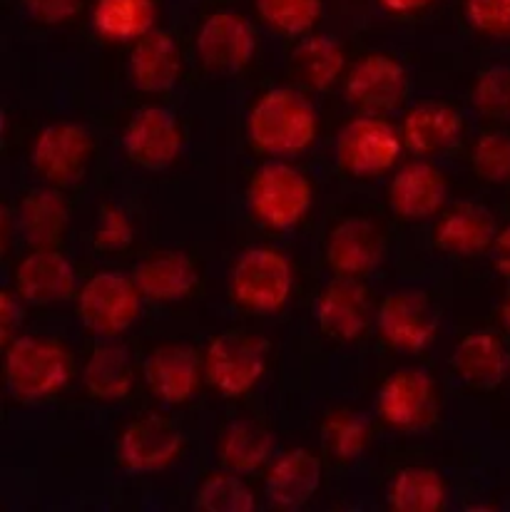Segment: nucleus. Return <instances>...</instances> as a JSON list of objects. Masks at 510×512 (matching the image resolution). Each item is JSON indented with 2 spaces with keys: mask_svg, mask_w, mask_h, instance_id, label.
Masks as SVG:
<instances>
[{
  "mask_svg": "<svg viewBox=\"0 0 510 512\" xmlns=\"http://www.w3.org/2000/svg\"><path fill=\"white\" fill-rule=\"evenodd\" d=\"M471 160L476 172L486 182H508L510 179V135L488 132L473 145Z\"/></svg>",
  "mask_w": 510,
  "mask_h": 512,
  "instance_id": "c9c22d12",
  "label": "nucleus"
},
{
  "mask_svg": "<svg viewBox=\"0 0 510 512\" xmlns=\"http://www.w3.org/2000/svg\"><path fill=\"white\" fill-rule=\"evenodd\" d=\"M399 155V135L379 115H364L346 122L336 140L339 165L354 177H379L396 165Z\"/></svg>",
  "mask_w": 510,
  "mask_h": 512,
  "instance_id": "0eeeda50",
  "label": "nucleus"
},
{
  "mask_svg": "<svg viewBox=\"0 0 510 512\" xmlns=\"http://www.w3.org/2000/svg\"><path fill=\"white\" fill-rule=\"evenodd\" d=\"M125 152L137 167L167 170L182 152V130L167 107L147 105L132 115L125 130Z\"/></svg>",
  "mask_w": 510,
  "mask_h": 512,
  "instance_id": "6e6552de",
  "label": "nucleus"
},
{
  "mask_svg": "<svg viewBox=\"0 0 510 512\" xmlns=\"http://www.w3.org/2000/svg\"><path fill=\"white\" fill-rule=\"evenodd\" d=\"M321 485V463L311 450L284 453L267 475V498L279 510H302Z\"/></svg>",
  "mask_w": 510,
  "mask_h": 512,
  "instance_id": "6ab92c4d",
  "label": "nucleus"
},
{
  "mask_svg": "<svg viewBox=\"0 0 510 512\" xmlns=\"http://www.w3.org/2000/svg\"><path fill=\"white\" fill-rule=\"evenodd\" d=\"M493 264H496L498 274H503L510 279V224L506 229H501L493 242Z\"/></svg>",
  "mask_w": 510,
  "mask_h": 512,
  "instance_id": "a19ab883",
  "label": "nucleus"
},
{
  "mask_svg": "<svg viewBox=\"0 0 510 512\" xmlns=\"http://www.w3.org/2000/svg\"><path fill=\"white\" fill-rule=\"evenodd\" d=\"M182 75V55L175 38L165 30H152L130 55V78L142 92H170Z\"/></svg>",
  "mask_w": 510,
  "mask_h": 512,
  "instance_id": "412c9836",
  "label": "nucleus"
},
{
  "mask_svg": "<svg viewBox=\"0 0 510 512\" xmlns=\"http://www.w3.org/2000/svg\"><path fill=\"white\" fill-rule=\"evenodd\" d=\"M379 329L394 348L418 353L436 339L438 316L421 291H396L381 304Z\"/></svg>",
  "mask_w": 510,
  "mask_h": 512,
  "instance_id": "9b49d317",
  "label": "nucleus"
},
{
  "mask_svg": "<svg viewBox=\"0 0 510 512\" xmlns=\"http://www.w3.org/2000/svg\"><path fill=\"white\" fill-rule=\"evenodd\" d=\"M344 50L329 35H314L306 38L297 50H294V68L299 78L314 90H326L339 80L344 70Z\"/></svg>",
  "mask_w": 510,
  "mask_h": 512,
  "instance_id": "7c9ffc66",
  "label": "nucleus"
},
{
  "mask_svg": "<svg viewBox=\"0 0 510 512\" xmlns=\"http://www.w3.org/2000/svg\"><path fill=\"white\" fill-rule=\"evenodd\" d=\"M389 503L399 512H438L446 503V485L436 470L406 468L391 483Z\"/></svg>",
  "mask_w": 510,
  "mask_h": 512,
  "instance_id": "c756f323",
  "label": "nucleus"
},
{
  "mask_svg": "<svg viewBox=\"0 0 510 512\" xmlns=\"http://www.w3.org/2000/svg\"><path fill=\"white\" fill-rule=\"evenodd\" d=\"M379 413L386 423L401 430L428 426L436 413V388L423 371L394 373L379 391Z\"/></svg>",
  "mask_w": 510,
  "mask_h": 512,
  "instance_id": "ddd939ff",
  "label": "nucleus"
},
{
  "mask_svg": "<svg viewBox=\"0 0 510 512\" xmlns=\"http://www.w3.org/2000/svg\"><path fill=\"white\" fill-rule=\"evenodd\" d=\"M252 212L274 232L294 229L311 207V184L297 167L287 162H267L249 187Z\"/></svg>",
  "mask_w": 510,
  "mask_h": 512,
  "instance_id": "20e7f679",
  "label": "nucleus"
},
{
  "mask_svg": "<svg viewBox=\"0 0 510 512\" xmlns=\"http://www.w3.org/2000/svg\"><path fill=\"white\" fill-rule=\"evenodd\" d=\"M237 475H212L204 480L197 493V508L207 512H252L257 508L254 493Z\"/></svg>",
  "mask_w": 510,
  "mask_h": 512,
  "instance_id": "473e14b6",
  "label": "nucleus"
},
{
  "mask_svg": "<svg viewBox=\"0 0 510 512\" xmlns=\"http://www.w3.org/2000/svg\"><path fill=\"white\" fill-rule=\"evenodd\" d=\"M473 107L491 120H510V68L493 65L473 85Z\"/></svg>",
  "mask_w": 510,
  "mask_h": 512,
  "instance_id": "f704fd0d",
  "label": "nucleus"
},
{
  "mask_svg": "<svg viewBox=\"0 0 510 512\" xmlns=\"http://www.w3.org/2000/svg\"><path fill=\"white\" fill-rule=\"evenodd\" d=\"M132 279L147 299L180 301L195 289L197 269L190 256L180 252H162L142 261Z\"/></svg>",
  "mask_w": 510,
  "mask_h": 512,
  "instance_id": "393cba45",
  "label": "nucleus"
},
{
  "mask_svg": "<svg viewBox=\"0 0 510 512\" xmlns=\"http://www.w3.org/2000/svg\"><path fill=\"white\" fill-rule=\"evenodd\" d=\"M428 3L431 0H381V5L386 10H391V13H413V10L426 8Z\"/></svg>",
  "mask_w": 510,
  "mask_h": 512,
  "instance_id": "79ce46f5",
  "label": "nucleus"
},
{
  "mask_svg": "<svg viewBox=\"0 0 510 512\" xmlns=\"http://www.w3.org/2000/svg\"><path fill=\"white\" fill-rule=\"evenodd\" d=\"M269 343L249 334H222L207 348V378L222 396L237 398L252 391L267 371Z\"/></svg>",
  "mask_w": 510,
  "mask_h": 512,
  "instance_id": "423d86ee",
  "label": "nucleus"
},
{
  "mask_svg": "<svg viewBox=\"0 0 510 512\" xmlns=\"http://www.w3.org/2000/svg\"><path fill=\"white\" fill-rule=\"evenodd\" d=\"M461 125V115L446 102H421L404 120V145L413 155H438L461 137Z\"/></svg>",
  "mask_w": 510,
  "mask_h": 512,
  "instance_id": "b1692460",
  "label": "nucleus"
},
{
  "mask_svg": "<svg viewBox=\"0 0 510 512\" xmlns=\"http://www.w3.org/2000/svg\"><path fill=\"white\" fill-rule=\"evenodd\" d=\"M88 393L98 401H120L135 386L132 358L120 343H105L93 351L83 371Z\"/></svg>",
  "mask_w": 510,
  "mask_h": 512,
  "instance_id": "bb28decb",
  "label": "nucleus"
},
{
  "mask_svg": "<svg viewBox=\"0 0 510 512\" xmlns=\"http://www.w3.org/2000/svg\"><path fill=\"white\" fill-rule=\"evenodd\" d=\"M453 368L466 386L493 391L506 381L510 356L496 334H471L458 343L453 353Z\"/></svg>",
  "mask_w": 510,
  "mask_h": 512,
  "instance_id": "5701e85b",
  "label": "nucleus"
},
{
  "mask_svg": "<svg viewBox=\"0 0 510 512\" xmlns=\"http://www.w3.org/2000/svg\"><path fill=\"white\" fill-rule=\"evenodd\" d=\"M466 18L478 33L510 38V0H466Z\"/></svg>",
  "mask_w": 510,
  "mask_h": 512,
  "instance_id": "e433bc0d",
  "label": "nucleus"
},
{
  "mask_svg": "<svg viewBox=\"0 0 510 512\" xmlns=\"http://www.w3.org/2000/svg\"><path fill=\"white\" fill-rule=\"evenodd\" d=\"M132 242V224L127 214L117 207L102 209L98 227H95V247L102 252H120Z\"/></svg>",
  "mask_w": 510,
  "mask_h": 512,
  "instance_id": "4c0bfd02",
  "label": "nucleus"
},
{
  "mask_svg": "<svg viewBox=\"0 0 510 512\" xmlns=\"http://www.w3.org/2000/svg\"><path fill=\"white\" fill-rule=\"evenodd\" d=\"M257 35L244 15L219 10L209 15L197 33V55L214 73H237L252 60Z\"/></svg>",
  "mask_w": 510,
  "mask_h": 512,
  "instance_id": "9d476101",
  "label": "nucleus"
},
{
  "mask_svg": "<svg viewBox=\"0 0 510 512\" xmlns=\"http://www.w3.org/2000/svg\"><path fill=\"white\" fill-rule=\"evenodd\" d=\"M274 453V435L262 423L242 421L229 423L219 438V458L232 473H252L262 468Z\"/></svg>",
  "mask_w": 510,
  "mask_h": 512,
  "instance_id": "cd10ccee",
  "label": "nucleus"
},
{
  "mask_svg": "<svg viewBox=\"0 0 510 512\" xmlns=\"http://www.w3.org/2000/svg\"><path fill=\"white\" fill-rule=\"evenodd\" d=\"M321 331L339 341H354L369 329V294L359 279L339 276L316 301Z\"/></svg>",
  "mask_w": 510,
  "mask_h": 512,
  "instance_id": "a211bd4d",
  "label": "nucleus"
},
{
  "mask_svg": "<svg viewBox=\"0 0 510 512\" xmlns=\"http://www.w3.org/2000/svg\"><path fill=\"white\" fill-rule=\"evenodd\" d=\"M326 259L339 276L359 279V276L374 271L384 259V237L369 219H344L331 232L329 244H326Z\"/></svg>",
  "mask_w": 510,
  "mask_h": 512,
  "instance_id": "f3484780",
  "label": "nucleus"
},
{
  "mask_svg": "<svg viewBox=\"0 0 510 512\" xmlns=\"http://www.w3.org/2000/svg\"><path fill=\"white\" fill-rule=\"evenodd\" d=\"M23 8L38 23L55 25L65 23L83 8V0H23Z\"/></svg>",
  "mask_w": 510,
  "mask_h": 512,
  "instance_id": "58836bf2",
  "label": "nucleus"
},
{
  "mask_svg": "<svg viewBox=\"0 0 510 512\" xmlns=\"http://www.w3.org/2000/svg\"><path fill=\"white\" fill-rule=\"evenodd\" d=\"M145 383L167 406H180L200 386V358L187 343H162L147 356Z\"/></svg>",
  "mask_w": 510,
  "mask_h": 512,
  "instance_id": "4468645a",
  "label": "nucleus"
},
{
  "mask_svg": "<svg viewBox=\"0 0 510 512\" xmlns=\"http://www.w3.org/2000/svg\"><path fill=\"white\" fill-rule=\"evenodd\" d=\"M90 155H93V140L83 125L53 122L35 140L33 167L50 184L65 187L83 177Z\"/></svg>",
  "mask_w": 510,
  "mask_h": 512,
  "instance_id": "1a4fd4ad",
  "label": "nucleus"
},
{
  "mask_svg": "<svg viewBox=\"0 0 510 512\" xmlns=\"http://www.w3.org/2000/svg\"><path fill=\"white\" fill-rule=\"evenodd\" d=\"M18 227L25 242L33 247H55L68 229V207L58 189L40 187L25 194L20 202Z\"/></svg>",
  "mask_w": 510,
  "mask_h": 512,
  "instance_id": "a878e982",
  "label": "nucleus"
},
{
  "mask_svg": "<svg viewBox=\"0 0 510 512\" xmlns=\"http://www.w3.org/2000/svg\"><path fill=\"white\" fill-rule=\"evenodd\" d=\"M157 20L155 0H95L93 23L107 40H140Z\"/></svg>",
  "mask_w": 510,
  "mask_h": 512,
  "instance_id": "c85d7f7f",
  "label": "nucleus"
},
{
  "mask_svg": "<svg viewBox=\"0 0 510 512\" xmlns=\"http://www.w3.org/2000/svg\"><path fill=\"white\" fill-rule=\"evenodd\" d=\"M267 25L284 35H302L314 28L324 10V0H254Z\"/></svg>",
  "mask_w": 510,
  "mask_h": 512,
  "instance_id": "2f4dec72",
  "label": "nucleus"
},
{
  "mask_svg": "<svg viewBox=\"0 0 510 512\" xmlns=\"http://www.w3.org/2000/svg\"><path fill=\"white\" fill-rule=\"evenodd\" d=\"M501 321L503 326L510 331V291L506 294V299H503V306H501Z\"/></svg>",
  "mask_w": 510,
  "mask_h": 512,
  "instance_id": "37998d69",
  "label": "nucleus"
},
{
  "mask_svg": "<svg viewBox=\"0 0 510 512\" xmlns=\"http://www.w3.org/2000/svg\"><path fill=\"white\" fill-rule=\"evenodd\" d=\"M78 314L85 329L102 339L125 334L142 314V291L135 279L117 271H100L85 281Z\"/></svg>",
  "mask_w": 510,
  "mask_h": 512,
  "instance_id": "7ed1b4c3",
  "label": "nucleus"
},
{
  "mask_svg": "<svg viewBox=\"0 0 510 512\" xmlns=\"http://www.w3.org/2000/svg\"><path fill=\"white\" fill-rule=\"evenodd\" d=\"M292 286V264L274 249H247L234 264L232 296L242 309L254 314H274L282 309L292 296Z\"/></svg>",
  "mask_w": 510,
  "mask_h": 512,
  "instance_id": "39448f33",
  "label": "nucleus"
},
{
  "mask_svg": "<svg viewBox=\"0 0 510 512\" xmlns=\"http://www.w3.org/2000/svg\"><path fill=\"white\" fill-rule=\"evenodd\" d=\"M324 443L334 458L354 460L369 445V421L356 413H336L324 426Z\"/></svg>",
  "mask_w": 510,
  "mask_h": 512,
  "instance_id": "72a5a7b5",
  "label": "nucleus"
},
{
  "mask_svg": "<svg viewBox=\"0 0 510 512\" xmlns=\"http://www.w3.org/2000/svg\"><path fill=\"white\" fill-rule=\"evenodd\" d=\"M5 381L18 401L53 396L70 381L68 351L60 343L38 336H15L5 351Z\"/></svg>",
  "mask_w": 510,
  "mask_h": 512,
  "instance_id": "f03ea898",
  "label": "nucleus"
},
{
  "mask_svg": "<svg viewBox=\"0 0 510 512\" xmlns=\"http://www.w3.org/2000/svg\"><path fill=\"white\" fill-rule=\"evenodd\" d=\"M249 137L267 155H299L316 137L314 105L292 87L269 90L249 115Z\"/></svg>",
  "mask_w": 510,
  "mask_h": 512,
  "instance_id": "f257e3e1",
  "label": "nucleus"
},
{
  "mask_svg": "<svg viewBox=\"0 0 510 512\" xmlns=\"http://www.w3.org/2000/svg\"><path fill=\"white\" fill-rule=\"evenodd\" d=\"M182 435L170 421L147 416L130 423L120 438V458L135 473L165 470L180 455Z\"/></svg>",
  "mask_w": 510,
  "mask_h": 512,
  "instance_id": "dca6fc26",
  "label": "nucleus"
},
{
  "mask_svg": "<svg viewBox=\"0 0 510 512\" xmlns=\"http://www.w3.org/2000/svg\"><path fill=\"white\" fill-rule=\"evenodd\" d=\"M20 321H23V311H20L18 301L10 291H3V296H0V339H3L5 346L15 339L13 334Z\"/></svg>",
  "mask_w": 510,
  "mask_h": 512,
  "instance_id": "ea45409f",
  "label": "nucleus"
},
{
  "mask_svg": "<svg viewBox=\"0 0 510 512\" xmlns=\"http://www.w3.org/2000/svg\"><path fill=\"white\" fill-rule=\"evenodd\" d=\"M75 269L68 256L55 249H35L15 269V286L20 299L35 306H50L65 301L75 291Z\"/></svg>",
  "mask_w": 510,
  "mask_h": 512,
  "instance_id": "2eb2a0df",
  "label": "nucleus"
},
{
  "mask_svg": "<svg viewBox=\"0 0 510 512\" xmlns=\"http://www.w3.org/2000/svg\"><path fill=\"white\" fill-rule=\"evenodd\" d=\"M408 92L406 70L389 55H369L351 70L346 95L366 115H381L404 105Z\"/></svg>",
  "mask_w": 510,
  "mask_h": 512,
  "instance_id": "f8f14e48",
  "label": "nucleus"
},
{
  "mask_svg": "<svg viewBox=\"0 0 510 512\" xmlns=\"http://www.w3.org/2000/svg\"><path fill=\"white\" fill-rule=\"evenodd\" d=\"M446 177L431 162H411L391 182V207L404 219H428L446 204Z\"/></svg>",
  "mask_w": 510,
  "mask_h": 512,
  "instance_id": "aec40b11",
  "label": "nucleus"
},
{
  "mask_svg": "<svg viewBox=\"0 0 510 512\" xmlns=\"http://www.w3.org/2000/svg\"><path fill=\"white\" fill-rule=\"evenodd\" d=\"M498 237L496 217L478 202H461L438 224L436 242L443 252L476 256L493 247Z\"/></svg>",
  "mask_w": 510,
  "mask_h": 512,
  "instance_id": "4be33fe9",
  "label": "nucleus"
}]
</instances>
